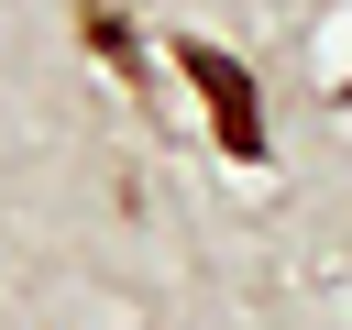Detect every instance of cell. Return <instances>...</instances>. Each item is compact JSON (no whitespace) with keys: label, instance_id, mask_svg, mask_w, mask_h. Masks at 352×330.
Segmentation results:
<instances>
[{"label":"cell","instance_id":"6da1fadb","mask_svg":"<svg viewBox=\"0 0 352 330\" xmlns=\"http://www.w3.org/2000/svg\"><path fill=\"white\" fill-rule=\"evenodd\" d=\"M176 77L209 99L220 154H231V165H264V88H253V66H242V55H220V44H176Z\"/></svg>","mask_w":352,"mask_h":330},{"label":"cell","instance_id":"7a4b0ae2","mask_svg":"<svg viewBox=\"0 0 352 330\" xmlns=\"http://www.w3.org/2000/svg\"><path fill=\"white\" fill-rule=\"evenodd\" d=\"M77 33H88V55H99L121 88H143V44H132V22H121L110 0H77Z\"/></svg>","mask_w":352,"mask_h":330}]
</instances>
